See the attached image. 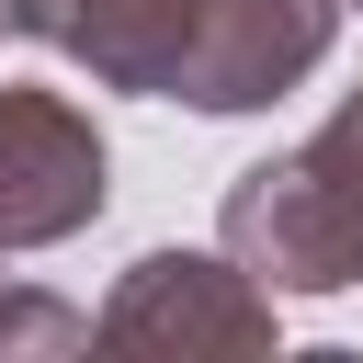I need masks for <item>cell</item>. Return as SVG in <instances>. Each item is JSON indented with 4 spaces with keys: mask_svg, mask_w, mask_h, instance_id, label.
<instances>
[{
    "mask_svg": "<svg viewBox=\"0 0 363 363\" xmlns=\"http://www.w3.org/2000/svg\"><path fill=\"white\" fill-rule=\"evenodd\" d=\"M284 295L216 238V250H136L102 295V340L113 352H182V363H261L272 352V318Z\"/></svg>",
    "mask_w": 363,
    "mask_h": 363,
    "instance_id": "6da1fadb",
    "label": "cell"
},
{
    "mask_svg": "<svg viewBox=\"0 0 363 363\" xmlns=\"http://www.w3.org/2000/svg\"><path fill=\"white\" fill-rule=\"evenodd\" d=\"M216 238L272 284V295H352L363 284V216L329 193V170L306 147H272L227 182L216 204Z\"/></svg>",
    "mask_w": 363,
    "mask_h": 363,
    "instance_id": "7a4b0ae2",
    "label": "cell"
},
{
    "mask_svg": "<svg viewBox=\"0 0 363 363\" xmlns=\"http://www.w3.org/2000/svg\"><path fill=\"white\" fill-rule=\"evenodd\" d=\"M340 11L352 0H182L170 102H193V113H261V102H284L295 79L329 68Z\"/></svg>",
    "mask_w": 363,
    "mask_h": 363,
    "instance_id": "3957f363",
    "label": "cell"
},
{
    "mask_svg": "<svg viewBox=\"0 0 363 363\" xmlns=\"http://www.w3.org/2000/svg\"><path fill=\"white\" fill-rule=\"evenodd\" d=\"M113 204V147L68 91H0V250H57Z\"/></svg>",
    "mask_w": 363,
    "mask_h": 363,
    "instance_id": "277c9868",
    "label": "cell"
},
{
    "mask_svg": "<svg viewBox=\"0 0 363 363\" xmlns=\"http://www.w3.org/2000/svg\"><path fill=\"white\" fill-rule=\"evenodd\" d=\"M11 34L57 45L68 68H91L102 91H147L170 102V68H182V0H0Z\"/></svg>",
    "mask_w": 363,
    "mask_h": 363,
    "instance_id": "5b68a950",
    "label": "cell"
},
{
    "mask_svg": "<svg viewBox=\"0 0 363 363\" xmlns=\"http://www.w3.org/2000/svg\"><path fill=\"white\" fill-rule=\"evenodd\" d=\"M102 329L68 306V295H45V284H0V363H57V352H91Z\"/></svg>",
    "mask_w": 363,
    "mask_h": 363,
    "instance_id": "8992f818",
    "label": "cell"
},
{
    "mask_svg": "<svg viewBox=\"0 0 363 363\" xmlns=\"http://www.w3.org/2000/svg\"><path fill=\"white\" fill-rule=\"evenodd\" d=\"M306 159H318V170H329V193H340V204L363 216V79H352V91L329 102V125L306 136Z\"/></svg>",
    "mask_w": 363,
    "mask_h": 363,
    "instance_id": "52a82bcc",
    "label": "cell"
},
{
    "mask_svg": "<svg viewBox=\"0 0 363 363\" xmlns=\"http://www.w3.org/2000/svg\"><path fill=\"white\" fill-rule=\"evenodd\" d=\"M352 11H363V0H352Z\"/></svg>",
    "mask_w": 363,
    "mask_h": 363,
    "instance_id": "ba28073f",
    "label": "cell"
}]
</instances>
